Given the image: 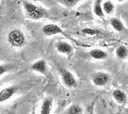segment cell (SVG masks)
<instances>
[{"label": "cell", "mask_w": 128, "mask_h": 114, "mask_svg": "<svg viewBox=\"0 0 128 114\" xmlns=\"http://www.w3.org/2000/svg\"><path fill=\"white\" fill-rule=\"evenodd\" d=\"M127 70H128V65H127Z\"/></svg>", "instance_id": "23"}, {"label": "cell", "mask_w": 128, "mask_h": 114, "mask_svg": "<svg viewBox=\"0 0 128 114\" xmlns=\"http://www.w3.org/2000/svg\"><path fill=\"white\" fill-rule=\"evenodd\" d=\"M60 73H61V77L63 84L66 87L69 88H73L77 86V80L71 71L65 69H62L60 70Z\"/></svg>", "instance_id": "3"}, {"label": "cell", "mask_w": 128, "mask_h": 114, "mask_svg": "<svg viewBox=\"0 0 128 114\" xmlns=\"http://www.w3.org/2000/svg\"><path fill=\"white\" fill-rule=\"evenodd\" d=\"M7 40L11 46L22 47L26 43V36L22 30L16 28V29H12L8 34Z\"/></svg>", "instance_id": "2"}, {"label": "cell", "mask_w": 128, "mask_h": 114, "mask_svg": "<svg viewBox=\"0 0 128 114\" xmlns=\"http://www.w3.org/2000/svg\"><path fill=\"white\" fill-rule=\"evenodd\" d=\"M126 112H127V114H128V108L126 109Z\"/></svg>", "instance_id": "22"}, {"label": "cell", "mask_w": 128, "mask_h": 114, "mask_svg": "<svg viewBox=\"0 0 128 114\" xmlns=\"http://www.w3.org/2000/svg\"><path fill=\"white\" fill-rule=\"evenodd\" d=\"M16 92H17V88L16 86H10L2 89L0 91V103L9 100L14 94H16Z\"/></svg>", "instance_id": "6"}, {"label": "cell", "mask_w": 128, "mask_h": 114, "mask_svg": "<svg viewBox=\"0 0 128 114\" xmlns=\"http://www.w3.org/2000/svg\"><path fill=\"white\" fill-rule=\"evenodd\" d=\"M53 99L51 97H47L43 100L40 109V114H50L52 111Z\"/></svg>", "instance_id": "9"}, {"label": "cell", "mask_w": 128, "mask_h": 114, "mask_svg": "<svg viewBox=\"0 0 128 114\" xmlns=\"http://www.w3.org/2000/svg\"><path fill=\"white\" fill-rule=\"evenodd\" d=\"M56 49L61 54L69 55L73 51V46L69 44V43L66 42V41L61 40L56 44Z\"/></svg>", "instance_id": "8"}, {"label": "cell", "mask_w": 128, "mask_h": 114, "mask_svg": "<svg viewBox=\"0 0 128 114\" xmlns=\"http://www.w3.org/2000/svg\"><path fill=\"white\" fill-rule=\"evenodd\" d=\"M113 98L118 104L122 105L126 101V94L120 89H115L113 92Z\"/></svg>", "instance_id": "10"}, {"label": "cell", "mask_w": 128, "mask_h": 114, "mask_svg": "<svg viewBox=\"0 0 128 114\" xmlns=\"http://www.w3.org/2000/svg\"><path fill=\"white\" fill-rule=\"evenodd\" d=\"M23 8L28 17L32 20L38 21L48 16V12L44 8L37 5L29 1L23 2Z\"/></svg>", "instance_id": "1"}, {"label": "cell", "mask_w": 128, "mask_h": 114, "mask_svg": "<svg viewBox=\"0 0 128 114\" xmlns=\"http://www.w3.org/2000/svg\"><path fill=\"white\" fill-rule=\"evenodd\" d=\"M93 11L95 15L98 17H102L104 16V12L102 10V0H96L94 4L93 7Z\"/></svg>", "instance_id": "13"}, {"label": "cell", "mask_w": 128, "mask_h": 114, "mask_svg": "<svg viewBox=\"0 0 128 114\" xmlns=\"http://www.w3.org/2000/svg\"><path fill=\"white\" fill-rule=\"evenodd\" d=\"M110 24L113 27V28L117 32H122L125 29V25L122 22V21L117 17H113L110 19Z\"/></svg>", "instance_id": "12"}, {"label": "cell", "mask_w": 128, "mask_h": 114, "mask_svg": "<svg viewBox=\"0 0 128 114\" xmlns=\"http://www.w3.org/2000/svg\"><path fill=\"white\" fill-rule=\"evenodd\" d=\"M117 58H119L120 59H125L128 57V49L127 47H126L125 45H120L116 49L115 51Z\"/></svg>", "instance_id": "15"}, {"label": "cell", "mask_w": 128, "mask_h": 114, "mask_svg": "<svg viewBox=\"0 0 128 114\" xmlns=\"http://www.w3.org/2000/svg\"><path fill=\"white\" fill-rule=\"evenodd\" d=\"M61 5H62L68 8H72L74 6H75L77 4H79L81 0H57Z\"/></svg>", "instance_id": "16"}, {"label": "cell", "mask_w": 128, "mask_h": 114, "mask_svg": "<svg viewBox=\"0 0 128 114\" xmlns=\"http://www.w3.org/2000/svg\"><path fill=\"white\" fill-rule=\"evenodd\" d=\"M32 114H35V111H32Z\"/></svg>", "instance_id": "21"}, {"label": "cell", "mask_w": 128, "mask_h": 114, "mask_svg": "<svg viewBox=\"0 0 128 114\" xmlns=\"http://www.w3.org/2000/svg\"><path fill=\"white\" fill-rule=\"evenodd\" d=\"M43 33L47 36H54L57 34H64L62 28L54 23H49L43 27Z\"/></svg>", "instance_id": "5"}, {"label": "cell", "mask_w": 128, "mask_h": 114, "mask_svg": "<svg viewBox=\"0 0 128 114\" xmlns=\"http://www.w3.org/2000/svg\"><path fill=\"white\" fill-rule=\"evenodd\" d=\"M10 70V66L7 65H0V76L4 75Z\"/></svg>", "instance_id": "19"}, {"label": "cell", "mask_w": 128, "mask_h": 114, "mask_svg": "<svg viewBox=\"0 0 128 114\" xmlns=\"http://www.w3.org/2000/svg\"><path fill=\"white\" fill-rule=\"evenodd\" d=\"M102 10H104V14L106 13L108 15H110L114 10V5L110 0H105L102 2Z\"/></svg>", "instance_id": "14"}, {"label": "cell", "mask_w": 128, "mask_h": 114, "mask_svg": "<svg viewBox=\"0 0 128 114\" xmlns=\"http://www.w3.org/2000/svg\"><path fill=\"white\" fill-rule=\"evenodd\" d=\"M68 114H83V109L79 105H73L69 107Z\"/></svg>", "instance_id": "17"}, {"label": "cell", "mask_w": 128, "mask_h": 114, "mask_svg": "<svg viewBox=\"0 0 128 114\" xmlns=\"http://www.w3.org/2000/svg\"><path fill=\"white\" fill-rule=\"evenodd\" d=\"M116 1H118V2H123L124 0H116Z\"/></svg>", "instance_id": "20"}, {"label": "cell", "mask_w": 128, "mask_h": 114, "mask_svg": "<svg viewBox=\"0 0 128 114\" xmlns=\"http://www.w3.org/2000/svg\"><path fill=\"white\" fill-rule=\"evenodd\" d=\"M90 55L92 58H93L94 59H96V60L105 59L108 57V54H107L106 51H102V50H101V49H98V48L92 49V51H90Z\"/></svg>", "instance_id": "11"}, {"label": "cell", "mask_w": 128, "mask_h": 114, "mask_svg": "<svg viewBox=\"0 0 128 114\" xmlns=\"http://www.w3.org/2000/svg\"><path fill=\"white\" fill-rule=\"evenodd\" d=\"M82 32H83L84 34H88V35H96L98 33V31L96 30V29H94V28H84V29H83Z\"/></svg>", "instance_id": "18"}, {"label": "cell", "mask_w": 128, "mask_h": 114, "mask_svg": "<svg viewBox=\"0 0 128 114\" xmlns=\"http://www.w3.org/2000/svg\"><path fill=\"white\" fill-rule=\"evenodd\" d=\"M110 80V76L107 72L100 71L92 76V82L98 87H104L108 83Z\"/></svg>", "instance_id": "4"}, {"label": "cell", "mask_w": 128, "mask_h": 114, "mask_svg": "<svg viewBox=\"0 0 128 114\" xmlns=\"http://www.w3.org/2000/svg\"><path fill=\"white\" fill-rule=\"evenodd\" d=\"M31 69L34 71H36L38 73H40L42 75L47 74V64L44 59H38L35 61L32 65H31Z\"/></svg>", "instance_id": "7"}]
</instances>
